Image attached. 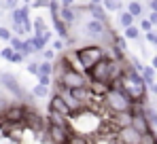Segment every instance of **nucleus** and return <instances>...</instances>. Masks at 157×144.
Returning a JSON list of instances; mask_svg holds the SVG:
<instances>
[{
  "label": "nucleus",
  "mask_w": 157,
  "mask_h": 144,
  "mask_svg": "<svg viewBox=\"0 0 157 144\" xmlns=\"http://www.w3.org/2000/svg\"><path fill=\"white\" fill-rule=\"evenodd\" d=\"M102 106L106 108V112H121V110H132L134 100H132L119 85H110L108 91L102 96Z\"/></svg>",
  "instance_id": "f257e3e1"
},
{
  "label": "nucleus",
  "mask_w": 157,
  "mask_h": 144,
  "mask_svg": "<svg viewBox=\"0 0 157 144\" xmlns=\"http://www.w3.org/2000/svg\"><path fill=\"white\" fill-rule=\"evenodd\" d=\"M75 53H77V59L81 64V70L87 72L98 59H102L106 55V49L102 45H98V43H87L83 47H75Z\"/></svg>",
  "instance_id": "f03ea898"
},
{
  "label": "nucleus",
  "mask_w": 157,
  "mask_h": 144,
  "mask_svg": "<svg viewBox=\"0 0 157 144\" xmlns=\"http://www.w3.org/2000/svg\"><path fill=\"white\" fill-rule=\"evenodd\" d=\"M0 87H2L6 93H11L17 102H24L26 96H30L26 89L19 85L17 76H15V74H11V72H0ZM24 104H26V102H24Z\"/></svg>",
  "instance_id": "7ed1b4c3"
},
{
  "label": "nucleus",
  "mask_w": 157,
  "mask_h": 144,
  "mask_svg": "<svg viewBox=\"0 0 157 144\" xmlns=\"http://www.w3.org/2000/svg\"><path fill=\"white\" fill-rule=\"evenodd\" d=\"M47 131L51 136V142L53 144H68V136H70V123H47Z\"/></svg>",
  "instance_id": "20e7f679"
},
{
  "label": "nucleus",
  "mask_w": 157,
  "mask_h": 144,
  "mask_svg": "<svg viewBox=\"0 0 157 144\" xmlns=\"http://www.w3.org/2000/svg\"><path fill=\"white\" fill-rule=\"evenodd\" d=\"M117 142H121V144H140V134H138L132 125L119 127V129H117Z\"/></svg>",
  "instance_id": "39448f33"
},
{
  "label": "nucleus",
  "mask_w": 157,
  "mask_h": 144,
  "mask_svg": "<svg viewBox=\"0 0 157 144\" xmlns=\"http://www.w3.org/2000/svg\"><path fill=\"white\" fill-rule=\"evenodd\" d=\"M49 110H51V112H57V115H62V117H66V119L72 117V110L68 108V104L62 100L59 93H53V97L49 100Z\"/></svg>",
  "instance_id": "423d86ee"
},
{
  "label": "nucleus",
  "mask_w": 157,
  "mask_h": 144,
  "mask_svg": "<svg viewBox=\"0 0 157 144\" xmlns=\"http://www.w3.org/2000/svg\"><path fill=\"white\" fill-rule=\"evenodd\" d=\"M85 9H87V13H89L94 19L108 24V11H106L104 6H102V2H98V4H87Z\"/></svg>",
  "instance_id": "0eeeda50"
},
{
  "label": "nucleus",
  "mask_w": 157,
  "mask_h": 144,
  "mask_svg": "<svg viewBox=\"0 0 157 144\" xmlns=\"http://www.w3.org/2000/svg\"><path fill=\"white\" fill-rule=\"evenodd\" d=\"M51 19H53V30H55V34H57L59 38L68 40V38H70V30H68L70 25L66 24V21H64L59 15H55V17H51Z\"/></svg>",
  "instance_id": "6e6552de"
},
{
  "label": "nucleus",
  "mask_w": 157,
  "mask_h": 144,
  "mask_svg": "<svg viewBox=\"0 0 157 144\" xmlns=\"http://www.w3.org/2000/svg\"><path fill=\"white\" fill-rule=\"evenodd\" d=\"M30 11H32V6L26 4V2L21 6L17 4L15 9H11V21H24V19H28L30 17Z\"/></svg>",
  "instance_id": "1a4fd4ad"
},
{
  "label": "nucleus",
  "mask_w": 157,
  "mask_h": 144,
  "mask_svg": "<svg viewBox=\"0 0 157 144\" xmlns=\"http://www.w3.org/2000/svg\"><path fill=\"white\" fill-rule=\"evenodd\" d=\"M117 24L121 25V28H125V25H132V24H136V17L132 15L130 11L125 9H121V11H117Z\"/></svg>",
  "instance_id": "9d476101"
},
{
  "label": "nucleus",
  "mask_w": 157,
  "mask_h": 144,
  "mask_svg": "<svg viewBox=\"0 0 157 144\" xmlns=\"http://www.w3.org/2000/svg\"><path fill=\"white\" fill-rule=\"evenodd\" d=\"M123 36H125L128 40H140L142 32H140V28L136 24H132V25H125V28H123Z\"/></svg>",
  "instance_id": "9b49d317"
},
{
  "label": "nucleus",
  "mask_w": 157,
  "mask_h": 144,
  "mask_svg": "<svg viewBox=\"0 0 157 144\" xmlns=\"http://www.w3.org/2000/svg\"><path fill=\"white\" fill-rule=\"evenodd\" d=\"M140 74H142V78H144L147 87H151V85L155 83V78H157V70L153 68V66H144V68L140 70Z\"/></svg>",
  "instance_id": "f8f14e48"
},
{
  "label": "nucleus",
  "mask_w": 157,
  "mask_h": 144,
  "mask_svg": "<svg viewBox=\"0 0 157 144\" xmlns=\"http://www.w3.org/2000/svg\"><path fill=\"white\" fill-rule=\"evenodd\" d=\"M45 30H49V25H47V21L40 17V15H36L34 19H32V34H43Z\"/></svg>",
  "instance_id": "ddd939ff"
},
{
  "label": "nucleus",
  "mask_w": 157,
  "mask_h": 144,
  "mask_svg": "<svg viewBox=\"0 0 157 144\" xmlns=\"http://www.w3.org/2000/svg\"><path fill=\"white\" fill-rule=\"evenodd\" d=\"M30 96H32V97H38V100H45V97H49V87L38 83V85H34V87H32Z\"/></svg>",
  "instance_id": "4468645a"
},
{
  "label": "nucleus",
  "mask_w": 157,
  "mask_h": 144,
  "mask_svg": "<svg viewBox=\"0 0 157 144\" xmlns=\"http://www.w3.org/2000/svg\"><path fill=\"white\" fill-rule=\"evenodd\" d=\"M128 11H130L136 19H140V17H142V13H144V6H142L138 0H130V2H128Z\"/></svg>",
  "instance_id": "2eb2a0df"
},
{
  "label": "nucleus",
  "mask_w": 157,
  "mask_h": 144,
  "mask_svg": "<svg viewBox=\"0 0 157 144\" xmlns=\"http://www.w3.org/2000/svg\"><path fill=\"white\" fill-rule=\"evenodd\" d=\"M102 6H104L108 13H117V11H121V9H123L121 0H102Z\"/></svg>",
  "instance_id": "dca6fc26"
},
{
  "label": "nucleus",
  "mask_w": 157,
  "mask_h": 144,
  "mask_svg": "<svg viewBox=\"0 0 157 144\" xmlns=\"http://www.w3.org/2000/svg\"><path fill=\"white\" fill-rule=\"evenodd\" d=\"M9 45L13 47V51H21V49H24V36H17V34H13V36L9 38Z\"/></svg>",
  "instance_id": "f3484780"
},
{
  "label": "nucleus",
  "mask_w": 157,
  "mask_h": 144,
  "mask_svg": "<svg viewBox=\"0 0 157 144\" xmlns=\"http://www.w3.org/2000/svg\"><path fill=\"white\" fill-rule=\"evenodd\" d=\"M59 9H62V2H59V0H51V2H49V6H47V11H49V15H51V17L59 15Z\"/></svg>",
  "instance_id": "a211bd4d"
},
{
  "label": "nucleus",
  "mask_w": 157,
  "mask_h": 144,
  "mask_svg": "<svg viewBox=\"0 0 157 144\" xmlns=\"http://www.w3.org/2000/svg\"><path fill=\"white\" fill-rule=\"evenodd\" d=\"M49 47H51V49H55V51L59 53V51H64V49H66V40L57 36L55 40H49Z\"/></svg>",
  "instance_id": "6ab92c4d"
},
{
  "label": "nucleus",
  "mask_w": 157,
  "mask_h": 144,
  "mask_svg": "<svg viewBox=\"0 0 157 144\" xmlns=\"http://www.w3.org/2000/svg\"><path fill=\"white\" fill-rule=\"evenodd\" d=\"M144 38H147V43L149 45H153V47L157 49V30L153 28V30H149V32H144Z\"/></svg>",
  "instance_id": "aec40b11"
},
{
  "label": "nucleus",
  "mask_w": 157,
  "mask_h": 144,
  "mask_svg": "<svg viewBox=\"0 0 157 144\" xmlns=\"http://www.w3.org/2000/svg\"><path fill=\"white\" fill-rule=\"evenodd\" d=\"M26 59H28V57L21 53V51H13V55H11V59H9V62H11V64H24Z\"/></svg>",
  "instance_id": "412c9836"
},
{
  "label": "nucleus",
  "mask_w": 157,
  "mask_h": 144,
  "mask_svg": "<svg viewBox=\"0 0 157 144\" xmlns=\"http://www.w3.org/2000/svg\"><path fill=\"white\" fill-rule=\"evenodd\" d=\"M13 36V32H11V28H6V25H0V40L2 43H9V38Z\"/></svg>",
  "instance_id": "4be33fe9"
},
{
  "label": "nucleus",
  "mask_w": 157,
  "mask_h": 144,
  "mask_svg": "<svg viewBox=\"0 0 157 144\" xmlns=\"http://www.w3.org/2000/svg\"><path fill=\"white\" fill-rule=\"evenodd\" d=\"M11 55H13V47H11L9 43H6V47H0V57H2V59H6V62H9V59H11Z\"/></svg>",
  "instance_id": "5701e85b"
},
{
  "label": "nucleus",
  "mask_w": 157,
  "mask_h": 144,
  "mask_svg": "<svg viewBox=\"0 0 157 144\" xmlns=\"http://www.w3.org/2000/svg\"><path fill=\"white\" fill-rule=\"evenodd\" d=\"M138 28H140V32H149V30H153L155 25L149 21V17H144V19H140V24H138Z\"/></svg>",
  "instance_id": "b1692460"
},
{
  "label": "nucleus",
  "mask_w": 157,
  "mask_h": 144,
  "mask_svg": "<svg viewBox=\"0 0 157 144\" xmlns=\"http://www.w3.org/2000/svg\"><path fill=\"white\" fill-rule=\"evenodd\" d=\"M49 2H51V0H32V2H30V6L38 11V9H47V6H49Z\"/></svg>",
  "instance_id": "393cba45"
},
{
  "label": "nucleus",
  "mask_w": 157,
  "mask_h": 144,
  "mask_svg": "<svg viewBox=\"0 0 157 144\" xmlns=\"http://www.w3.org/2000/svg\"><path fill=\"white\" fill-rule=\"evenodd\" d=\"M36 78H38V83L40 85H47V87H51V74H36Z\"/></svg>",
  "instance_id": "a878e982"
},
{
  "label": "nucleus",
  "mask_w": 157,
  "mask_h": 144,
  "mask_svg": "<svg viewBox=\"0 0 157 144\" xmlns=\"http://www.w3.org/2000/svg\"><path fill=\"white\" fill-rule=\"evenodd\" d=\"M28 72H30V74H34V76H36V74L40 72V68H38V59H36V62H30V64H28Z\"/></svg>",
  "instance_id": "bb28decb"
},
{
  "label": "nucleus",
  "mask_w": 157,
  "mask_h": 144,
  "mask_svg": "<svg viewBox=\"0 0 157 144\" xmlns=\"http://www.w3.org/2000/svg\"><path fill=\"white\" fill-rule=\"evenodd\" d=\"M19 4V0H4V6H6V11H11V9H15Z\"/></svg>",
  "instance_id": "cd10ccee"
},
{
  "label": "nucleus",
  "mask_w": 157,
  "mask_h": 144,
  "mask_svg": "<svg viewBox=\"0 0 157 144\" xmlns=\"http://www.w3.org/2000/svg\"><path fill=\"white\" fill-rule=\"evenodd\" d=\"M149 21L157 28V11H149Z\"/></svg>",
  "instance_id": "c85d7f7f"
},
{
  "label": "nucleus",
  "mask_w": 157,
  "mask_h": 144,
  "mask_svg": "<svg viewBox=\"0 0 157 144\" xmlns=\"http://www.w3.org/2000/svg\"><path fill=\"white\" fill-rule=\"evenodd\" d=\"M147 6H149V11H157V0H149Z\"/></svg>",
  "instance_id": "c756f323"
},
{
  "label": "nucleus",
  "mask_w": 157,
  "mask_h": 144,
  "mask_svg": "<svg viewBox=\"0 0 157 144\" xmlns=\"http://www.w3.org/2000/svg\"><path fill=\"white\" fill-rule=\"evenodd\" d=\"M62 2V6H72L75 4V0H59Z\"/></svg>",
  "instance_id": "7c9ffc66"
},
{
  "label": "nucleus",
  "mask_w": 157,
  "mask_h": 144,
  "mask_svg": "<svg viewBox=\"0 0 157 144\" xmlns=\"http://www.w3.org/2000/svg\"><path fill=\"white\" fill-rule=\"evenodd\" d=\"M149 89H151V93H153V96L157 97V81L153 83V85H151V87H149Z\"/></svg>",
  "instance_id": "2f4dec72"
},
{
  "label": "nucleus",
  "mask_w": 157,
  "mask_h": 144,
  "mask_svg": "<svg viewBox=\"0 0 157 144\" xmlns=\"http://www.w3.org/2000/svg\"><path fill=\"white\" fill-rule=\"evenodd\" d=\"M151 66L157 70V55H153V59H151Z\"/></svg>",
  "instance_id": "473e14b6"
},
{
  "label": "nucleus",
  "mask_w": 157,
  "mask_h": 144,
  "mask_svg": "<svg viewBox=\"0 0 157 144\" xmlns=\"http://www.w3.org/2000/svg\"><path fill=\"white\" fill-rule=\"evenodd\" d=\"M21 2H26V4H30V2H32V0H21Z\"/></svg>",
  "instance_id": "72a5a7b5"
}]
</instances>
